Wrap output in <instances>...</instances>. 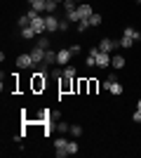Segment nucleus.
<instances>
[{"label": "nucleus", "mask_w": 141, "mask_h": 158, "mask_svg": "<svg viewBox=\"0 0 141 158\" xmlns=\"http://www.w3.org/2000/svg\"><path fill=\"white\" fill-rule=\"evenodd\" d=\"M28 19H31V26H33V31L38 33V35H42V33H47V28H45V14H40V12H35L33 7L28 10Z\"/></svg>", "instance_id": "nucleus-1"}, {"label": "nucleus", "mask_w": 141, "mask_h": 158, "mask_svg": "<svg viewBox=\"0 0 141 158\" xmlns=\"http://www.w3.org/2000/svg\"><path fill=\"white\" fill-rule=\"evenodd\" d=\"M118 47H120V40H113V38H101L99 40V50L101 52L113 54V50H118Z\"/></svg>", "instance_id": "nucleus-2"}, {"label": "nucleus", "mask_w": 141, "mask_h": 158, "mask_svg": "<svg viewBox=\"0 0 141 158\" xmlns=\"http://www.w3.org/2000/svg\"><path fill=\"white\" fill-rule=\"evenodd\" d=\"M66 146H68V139L64 137V135L54 139V149H57V151H54V153H57V158H66V156H68Z\"/></svg>", "instance_id": "nucleus-3"}, {"label": "nucleus", "mask_w": 141, "mask_h": 158, "mask_svg": "<svg viewBox=\"0 0 141 158\" xmlns=\"http://www.w3.org/2000/svg\"><path fill=\"white\" fill-rule=\"evenodd\" d=\"M59 17L57 14H45V28L47 33H54V31H59Z\"/></svg>", "instance_id": "nucleus-4"}, {"label": "nucleus", "mask_w": 141, "mask_h": 158, "mask_svg": "<svg viewBox=\"0 0 141 158\" xmlns=\"http://www.w3.org/2000/svg\"><path fill=\"white\" fill-rule=\"evenodd\" d=\"M71 59H73L71 47H66V50H59V52H57V64H59V66H68V64H71Z\"/></svg>", "instance_id": "nucleus-5"}, {"label": "nucleus", "mask_w": 141, "mask_h": 158, "mask_svg": "<svg viewBox=\"0 0 141 158\" xmlns=\"http://www.w3.org/2000/svg\"><path fill=\"white\" fill-rule=\"evenodd\" d=\"M111 61H113V54L101 52V50H99V54H96V66H99V69H108Z\"/></svg>", "instance_id": "nucleus-6"}, {"label": "nucleus", "mask_w": 141, "mask_h": 158, "mask_svg": "<svg viewBox=\"0 0 141 158\" xmlns=\"http://www.w3.org/2000/svg\"><path fill=\"white\" fill-rule=\"evenodd\" d=\"M31 66H33V57H31V52L17 57V69H31Z\"/></svg>", "instance_id": "nucleus-7"}, {"label": "nucleus", "mask_w": 141, "mask_h": 158, "mask_svg": "<svg viewBox=\"0 0 141 158\" xmlns=\"http://www.w3.org/2000/svg\"><path fill=\"white\" fill-rule=\"evenodd\" d=\"M31 57H33V66H35V69H38V66H40L42 61H45V50L35 45L33 50H31Z\"/></svg>", "instance_id": "nucleus-8"}, {"label": "nucleus", "mask_w": 141, "mask_h": 158, "mask_svg": "<svg viewBox=\"0 0 141 158\" xmlns=\"http://www.w3.org/2000/svg\"><path fill=\"white\" fill-rule=\"evenodd\" d=\"M78 14H80V19H89L94 14V10H92L89 2H80V5H78Z\"/></svg>", "instance_id": "nucleus-9"}, {"label": "nucleus", "mask_w": 141, "mask_h": 158, "mask_svg": "<svg viewBox=\"0 0 141 158\" xmlns=\"http://www.w3.org/2000/svg\"><path fill=\"white\" fill-rule=\"evenodd\" d=\"M122 35H127V38H132L134 43H139V40H141V31H139V28H134V26H127L125 31H122Z\"/></svg>", "instance_id": "nucleus-10"}, {"label": "nucleus", "mask_w": 141, "mask_h": 158, "mask_svg": "<svg viewBox=\"0 0 141 158\" xmlns=\"http://www.w3.org/2000/svg\"><path fill=\"white\" fill-rule=\"evenodd\" d=\"M111 66H113L115 71H118V69H125V66H127V59H125L122 54H113V61H111Z\"/></svg>", "instance_id": "nucleus-11"}, {"label": "nucleus", "mask_w": 141, "mask_h": 158, "mask_svg": "<svg viewBox=\"0 0 141 158\" xmlns=\"http://www.w3.org/2000/svg\"><path fill=\"white\" fill-rule=\"evenodd\" d=\"M42 64L54 66L57 64V52H54V50H45V61H42Z\"/></svg>", "instance_id": "nucleus-12"}, {"label": "nucleus", "mask_w": 141, "mask_h": 158, "mask_svg": "<svg viewBox=\"0 0 141 158\" xmlns=\"http://www.w3.org/2000/svg\"><path fill=\"white\" fill-rule=\"evenodd\" d=\"M75 66L73 64H68V66H64V69H61V78H75Z\"/></svg>", "instance_id": "nucleus-13"}, {"label": "nucleus", "mask_w": 141, "mask_h": 158, "mask_svg": "<svg viewBox=\"0 0 141 158\" xmlns=\"http://www.w3.org/2000/svg\"><path fill=\"white\" fill-rule=\"evenodd\" d=\"M66 151H68V156H75V153L80 151V146H78V142H75V137L68 142V146H66Z\"/></svg>", "instance_id": "nucleus-14"}, {"label": "nucleus", "mask_w": 141, "mask_h": 158, "mask_svg": "<svg viewBox=\"0 0 141 158\" xmlns=\"http://www.w3.org/2000/svg\"><path fill=\"white\" fill-rule=\"evenodd\" d=\"M38 33L33 31V26H26V28H21V38L24 40H31V38H35Z\"/></svg>", "instance_id": "nucleus-15"}, {"label": "nucleus", "mask_w": 141, "mask_h": 158, "mask_svg": "<svg viewBox=\"0 0 141 158\" xmlns=\"http://www.w3.org/2000/svg\"><path fill=\"white\" fill-rule=\"evenodd\" d=\"M108 92H111V94H122V85L118 83V80H113V83L108 85Z\"/></svg>", "instance_id": "nucleus-16"}, {"label": "nucleus", "mask_w": 141, "mask_h": 158, "mask_svg": "<svg viewBox=\"0 0 141 158\" xmlns=\"http://www.w3.org/2000/svg\"><path fill=\"white\" fill-rule=\"evenodd\" d=\"M57 7H59V2H54V0H47V5H45V14H54V12H57Z\"/></svg>", "instance_id": "nucleus-17"}, {"label": "nucleus", "mask_w": 141, "mask_h": 158, "mask_svg": "<svg viewBox=\"0 0 141 158\" xmlns=\"http://www.w3.org/2000/svg\"><path fill=\"white\" fill-rule=\"evenodd\" d=\"M73 10H78V2L75 0H64V12H73Z\"/></svg>", "instance_id": "nucleus-18"}, {"label": "nucleus", "mask_w": 141, "mask_h": 158, "mask_svg": "<svg viewBox=\"0 0 141 158\" xmlns=\"http://www.w3.org/2000/svg\"><path fill=\"white\" fill-rule=\"evenodd\" d=\"M45 5H47V0H35L31 7H33L35 12H40V14H42V12H45Z\"/></svg>", "instance_id": "nucleus-19"}, {"label": "nucleus", "mask_w": 141, "mask_h": 158, "mask_svg": "<svg viewBox=\"0 0 141 158\" xmlns=\"http://www.w3.org/2000/svg\"><path fill=\"white\" fill-rule=\"evenodd\" d=\"M132 45H134V40H132V38H127V35H122V38H120V47H122V50H129Z\"/></svg>", "instance_id": "nucleus-20"}, {"label": "nucleus", "mask_w": 141, "mask_h": 158, "mask_svg": "<svg viewBox=\"0 0 141 158\" xmlns=\"http://www.w3.org/2000/svg\"><path fill=\"white\" fill-rule=\"evenodd\" d=\"M66 19L71 21V24H78V21H80V14H78V10H73V12H66Z\"/></svg>", "instance_id": "nucleus-21"}, {"label": "nucleus", "mask_w": 141, "mask_h": 158, "mask_svg": "<svg viewBox=\"0 0 141 158\" xmlns=\"http://www.w3.org/2000/svg\"><path fill=\"white\" fill-rule=\"evenodd\" d=\"M75 26H78V33H82V31H87V28H92V26H89V19H80Z\"/></svg>", "instance_id": "nucleus-22"}, {"label": "nucleus", "mask_w": 141, "mask_h": 158, "mask_svg": "<svg viewBox=\"0 0 141 158\" xmlns=\"http://www.w3.org/2000/svg\"><path fill=\"white\" fill-rule=\"evenodd\" d=\"M68 135L78 139V137H80V135H82V127H80V125H71V130H68Z\"/></svg>", "instance_id": "nucleus-23"}, {"label": "nucleus", "mask_w": 141, "mask_h": 158, "mask_svg": "<svg viewBox=\"0 0 141 158\" xmlns=\"http://www.w3.org/2000/svg\"><path fill=\"white\" fill-rule=\"evenodd\" d=\"M38 47H42V50H49V38H42V35H38V43H35Z\"/></svg>", "instance_id": "nucleus-24"}, {"label": "nucleus", "mask_w": 141, "mask_h": 158, "mask_svg": "<svg viewBox=\"0 0 141 158\" xmlns=\"http://www.w3.org/2000/svg\"><path fill=\"white\" fill-rule=\"evenodd\" d=\"M99 24H101V14L94 12L92 17H89V26H99Z\"/></svg>", "instance_id": "nucleus-25"}, {"label": "nucleus", "mask_w": 141, "mask_h": 158, "mask_svg": "<svg viewBox=\"0 0 141 158\" xmlns=\"http://www.w3.org/2000/svg\"><path fill=\"white\" fill-rule=\"evenodd\" d=\"M19 28H26V26H31V19H28V14H24V17H19Z\"/></svg>", "instance_id": "nucleus-26"}, {"label": "nucleus", "mask_w": 141, "mask_h": 158, "mask_svg": "<svg viewBox=\"0 0 141 158\" xmlns=\"http://www.w3.org/2000/svg\"><path fill=\"white\" fill-rule=\"evenodd\" d=\"M57 130H59L61 135H66V132L71 130V125H68V123H64V120H61V123H57Z\"/></svg>", "instance_id": "nucleus-27"}, {"label": "nucleus", "mask_w": 141, "mask_h": 158, "mask_svg": "<svg viewBox=\"0 0 141 158\" xmlns=\"http://www.w3.org/2000/svg\"><path fill=\"white\" fill-rule=\"evenodd\" d=\"M68 28H71V21H68L66 17H64V19L59 21V31H68Z\"/></svg>", "instance_id": "nucleus-28"}, {"label": "nucleus", "mask_w": 141, "mask_h": 158, "mask_svg": "<svg viewBox=\"0 0 141 158\" xmlns=\"http://www.w3.org/2000/svg\"><path fill=\"white\" fill-rule=\"evenodd\" d=\"M85 64L92 69V66H96V57H92V54H87V59H85Z\"/></svg>", "instance_id": "nucleus-29"}, {"label": "nucleus", "mask_w": 141, "mask_h": 158, "mask_svg": "<svg viewBox=\"0 0 141 158\" xmlns=\"http://www.w3.org/2000/svg\"><path fill=\"white\" fill-rule=\"evenodd\" d=\"M132 120H134V123H141V109H136V111L132 113Z\"/></svg>", "instance_id": "nucleus-30"}, {"label": "nucleus", "mask_w": 141, "mask_h": 158, "mask_svg": "<svg viewBox=\"0 0 141 158\" xmlns=\"http://www.w3.org/2000/svg\"><path fill=\"white\" fill-rule=\"evenodd\" d=\"M71 52H73V57H75V54H80V45H71Z\"/></svg>", "instance_id": "nucleus-31"}, {"label": "nucleus", "mask_w": 141, "mask_h": 158, "mask_svg": "<svg viewBox=\"0 0 141 158\" xmlns=\"http://www.w3.org/2000/svg\"><path fill=\"white\" fill-rule=\"evenodd\" d=\"M136 109H141V97H139V102H136Z\"/></svg>", "instance_id": "nucleus-32"}, {"label": "nucleus", "mask_w": 141, "mask_h": 158, "mask_svg": "<svg viewBox=\"0 0 141 158\" xmlns=\"http://www.w3.org/2000/svg\"><path fill=\"white\" fill-rule=\"evenodd\" d=\"M26 2H28V5H33V2H35V0H26Z\"/></svg>", "instance_id": "nucleus-33"}, {"label": "nucleus", "mask_w": 141, "mask_h": 158, "mask_svg": "<svg viewBox=\"0 0 141 158\" xmlns=\"http://www.w3.org/2000/svg\"><path fill=\"white\" fill-rule=\"evenodd\" d=\"M54 2H59V5H61V2H64V0H54Z\"/></svg>", "instance_id": "nucleus-34"}, {"label": "nucleus", "mask_w": 141, "mask_h": 158, "mask_svg": "<svg viewBox=\"0 0 141 158\" xmlns=\"http://www.w3.org/2000/svg\"><path fill=\"white\" fill-rule=\"evenodd\" d=\"M75 2H78V5H80V2H82V0H75Z\"/></svg>", "instance_id": "nucleus-35"}]
</instances>
